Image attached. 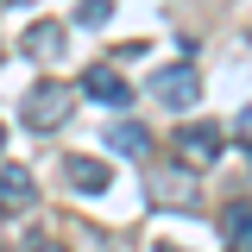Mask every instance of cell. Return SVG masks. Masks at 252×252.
Wrapping results in <instances>:
<instances>
[{
	"label": "cell",
	"mask_w": 252,
	"mask_h": 252,
	"mask_svg": "<svg viewBox=\"0 0 252 252\" xmlns=\"http://www.w3.org/2000/svg\"><path fill=\"white\" fill-rule=\"evenodd\" d=\"M69 107H76V89L69 82H57V76H44V82H32L26 101H19V114H26L32 132H57L63 120H69Z\"/></svg>",
	"instance_id": "cell-1"
},
{
	"label": "cell",
	"mask_w": 252,
	"mask_h": 252,
	"mask_svg": "<svg viewBox=\"0 0 252 252\" xmlns=\"http://www.w3.org/2000/svg\"><path fill=\"white\" fill-rule=\"evenodd\" d=\"M220 145H227V132H220V126H208V120L177 126V158H183V164H195V170H202V164H215Z\"/></svg>",
	"instance_id": "cell-2"
},
{
	"label": "cell",
	"mask_w": 252,
	"mask_h": 252,
	"mask_svg": "<svg viewBox=\"0 0 252 252\" xmlns=\"http://www.w3.org/2000/svg\"><path fill=\"white\" fill-rule=\"evenodd\" d=\"M152 94L164 101V107H195V101H202V76H195L189 63H170V69L152 76Z\"/></svg>",
	"instance_id": "cell-3"
},
{
	"label": "cell",
	"mask_w": 252,
	"mask_h": 252,
	"mask_svg": "<svg viewBox=\"0 0 252 252\" xmlns=\"http://www.w3.org/2000/svg\"><path fill=\"white\" fill-rule=\"evenodd\" d=\"M82 94H89V101H101V107H126V101H132V82H126L120 69L94 63L89 76H82Z\"/></svg>",
	"instance_id": "cell-4"
},
{
	"label": "cell",
	"mask_w": 252,
	"mask_h": 252,
	"mask_svg": "<svg viewBox=\"0 0 252 252\" xmlns=\"http://www.w3.org/2000/svg\"><path fill=\"white\" fill-rule=\"evenodd\" d=\"M63 177H69V189H82V195H101V189H107V164H94V158H69Z\"/></svg>",
	"instance_id": "cell-5"
},
{
	"label": "cell",
	"mask_w": 252,
	"mask_h": 252,
	"mask_svg": "<svg viewBox=\"0 0 252 252\" xmlns=\"http://www.w3.org/2000/svg\"><path fill=\"white\" fill-rule=\"evenodd\" d=\"M26 51H32L38 63H51V57L63 51V19H38V26L26 32Z\"/></svg>",
	"instance_id": "cell-6"
},
{
	"label": "cell",
	"mask_w": 252,
	"mask_h": 252,
	"mask_svg": "<svg viewBox=\"0 0 252 252\" xmlns=\"http://www.w3.org/2000/svg\"><path fill=\"white\" fill-rule=\"evenodd\" d=\"M32 208V177L26 170H0V215H19Z\"/></svg>",
	"instance_id": "cell-7"
},
{
	"label": "cell",
	"mask_w": 252,
	"mask_h": 252,
	"mask_svg": "<svg viewBox=\"0 0 252 252\" xmlns=\"http://www.w3.org/2000/svg\"><path fill=\"white\" fill-rule=\"evenodd\" d=\"M220 233H227V246H233V252H252V208H246V202H233V208H227Z\"/></svg>",
	"instance_id": "cell-8"
},
{
	"label": "cell",
	"mask_w": 252,
	"mask_h": 252,
	"mask_svg": "<svg viewBox=\"0 0 252 252\" xmlns=\"http://www.w3.org/2000/svg\"><path fill=\"white\" fill-rule=\"evenodd\" d=\"M107 145H114L120 158H145V126H132V120L107 126Z\"/></svg>",
	"instance_id": "cell-9"
},
{
	"label": "cell",
	"mask_w": 252,
	"mask_h": 252,
	"mask_svg": "<svg viewBox=\"0 0 252 252\" xmlns=\"http://www.w3.org/2000/svg\"><path fill=\"white\" fill-rule=\"evenodd\" d=\"M152 195L158 202H189V195H195V177H189V170H164L152 183Z\"/></svg>",
	"instance_id": "cell-10"
},
{
	"label": "cell",
	"mask_w": 252,
	"mask_h": 252,
	"mask_svg": "<svg viewBox=\"0 0 252 252\" xmlns=\"http://www.w3.org/2000/svg\"><path fill=\"white\" fill-rule=\"evenodd\" d=\"M107 13H114V6H107V0H82V13H76V19H82V26H101V19H107Z\"/></svg>",
	"instance_id": "cell-11"
},
{
	"label": "cell",
	"mask_w": 252,
	"mask_h": 252,
	"mask_svg": "<svg viewBox=\"0 0 252 252\" xmlns=\"http://www.w3.org/2000/svg\"><path fill=\"white\" fill-rule=\"evenodd\" d=\"M233 132H240V139H246V145H252V107H246V114H240V120H233Z\"/></svg>",
	"instance_id": "cell-12"
},
{
	"label": "cell",
	"mask_w": 252,
	"mask_h": 252,
	"mask_svg": "<svg viewBox=\"0 0 252 252\" xmlns=\"http://www.w3.org/2000/svg\"><path fill=\"white\" fill-rule=\"evenodd\" d=\"M32 252H63V246H32Z\"/></svg>",
	"instance_id": "cell-13"
},
{
	"label": "cell",
	"mask_w": 252,
	"mask_h": 252,
	"mask_svg": "<svg viewBox=\"0 0 252 252\" xmlns=\"http://www.w3.org/2000/svg\"><path fill=\"white\" fill-rule=\"evenodd\" d=\"M0 152H6V126H0Z\"/></svg>",
	"instance_id": "cell-14"
}]
</instances>
